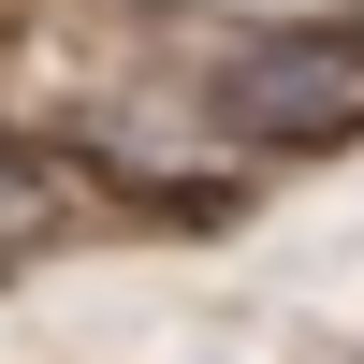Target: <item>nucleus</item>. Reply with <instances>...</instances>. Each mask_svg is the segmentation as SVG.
<instances>
[{"instance_id": "nucleus-2", "label": "nucleus", "mask_w": 364, "mask_h": 364, "mask_svg": "<svg viewBox=\"0 0 364 364\" xmlns=\"http://www.w3.org/2000/svg\"><path fill=\"white\" fill-rule=\"evenodd\" d=\"M58 219V190H44V175H29V161H0V248H29V233H44Z\"/></svg>"}, {"instance_id": "nucleus-1", "label": "nucleus", "mask_w": 364, "mask_h": 364, "mask_svg": "<svg viewBox=\"0 0 364 364\" xmlns=\"http://www.w3.org/2000/svg\"><path fill=\"white\" fill-rule=\"evenodd\" d=\"M190 87L233 146H350L364 132V58L321 44V29H233Z\"/></svg>"}]
</instances>
